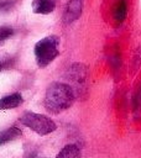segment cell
Returning a JSON list of instances; mask_svg holds the SVG:
<instances>
[{
  "label": "cell",
  "mask_w": 141,
  "mask_h": 158,
  "mask_svg": "<svg viewBox=\"0 0 141 158\" xmlns=\"http://www.w3.org/2000/svg\"><path fill=\"white\" fill-rule=\"evenodd\" d=\"M22 135L21 130L12 126V127H9L6 130H4L2 132H0V144H5L7 142H11L16 138H19L20 136Z\"/></svg>",
  "instance_id": "cell-7"
},
{
  "label": "cell",
  "mask_w": 141,
  "mask_h": 158,
  "mask_svg": "<svg viewBox=\"0 0 141 158\" xmlns=\"http://www.w3.org/2000/svg\"><path fill=\"white\" fill-rule=\"evenodd\" d=\"M82 7H83L82 0H69L63 15L64 23H72L73 21H75L82 14Z\"/></svg>",
  "instance_id": "cell-4"
},
{
  "label": "cell",
  "mask_w": 141,
  "mask_h": 158,
  "mask_svg": "<svg viewBox=\"0 0 141 158\" xmlns=\"http://www.w3.org/2000/svg\"><path fill=\"white\" fill-rule=\"evenodd\" d=\"M15 2V0H0V12L10 11L14 7Z\"/></svg>",
  "instance_id": "cell-11"
},
{
  "label": "cell",
  "mask_w": 141,
  "mask_h": 158,
  "mask_svg": "<svg viewBox=\"0 0 141 158\" xmlns=\"http://www.w3.org/2000/svg\"><path fill=\"white\" fill-rule=\"evenodd\" d=\"M1 68H2V64H1V62H0V69H1Z\"/></svg>",
  "instance_id": "cell-12"
},
{
  "label": "cell",
  "mask_w": 141,
  "mask_h": 158,
  "mask_svg": "<svg viewBox=\"0 0 141 158\" xmlns=\"http://www.w3.org/2000/svg\"><path fill=\"white\" fill-rule=\"evenodd\" d=\"M74 101V93L68 84L52 83L45 96V106L52 114H59L72 106Z\"/></svg>",
  "instance_id": "cell-1"
},
{
  "label": "cell",
  "mask_w": 141,
  "mask_h": 158,
  "mask_svg": "<svg viewBox=\"0 0 141 158\" xmlns=\"http://www.w3.org/2000/svg\"><path fill=\"white\" fill-rule=\"evenodd\" d=\"M59 38L56 36H48L38 41L35 46V56L38 67H47L59 53L58 51Z\"/></svg>",
  "instance_id": "cell-2"
},
{
  "label": "cell",
  "mask_w": 141,
  "mask_h": 158,
  "mask_svg": "<svg viewBox=\"0 0 141 158\" xmlns=\"http://www.w3.org/2000/svg\"><path fill=\"white\" fill-rule=\"evenodd\" d=\"M56 158H80V149L75 144H67Z\"/></svg>",
  "instance_id": "cell-8"
},
{
  "label": "cell",
  "mask_w": 141,
  "mask_h": 158,
  "mask_svg": "<svg viewBox=\"0 0 141 158\" xmlns=\"http://www.w3.org/2000/svg\"><path fill=\"white\" fill-rule=\"evenodd\" d=\"M56 2L54 0H33L32 10L35 14H49L54 10Z\"/></svg>",
  "instance_id": "cell-6"
},
{
  "label": "cell",
  "mask_w": 141,
  "mask_h": 158,
  "mask_svg": "<svg viewBox=\"0 0 141 158\" xmlns=\"http://www.w3.org/2000/svg\"><path fill=\"white\" fill-rule=\"evenodd\" d=\"M126 11H127V7H126V0H119L115 5V9H114V17L116 20V22H122L126 17Z\"/></svg>",
  "instance_id": "cell-9"
},
{
  "label": "cell",
  "mask_w": 141,
  "mask_h": 158,
  "mask_svg": "<svg viewBox=\"0 0 141 158\" xmlns=\"http://www.w3.org/2000/svg\"><path fill=\"white\" fill-rule=\"evenodd\" d=\"M14 35V30L9 26H1L0 27V46L11 36Z\"/></svg>",
  "instance_id": "cell-10"
},
{
  "label": "cell",
  "mask_w": 141,
  "mask_h": 158,
  "mask_svg": "<svg viewBox=\"0 0 141 158\" xmlns=\"http://www.w3.org/2000/svg\"><path fill=\"white\" fill-rule=\"evenodd\" d=\"M24 102L22 95L19 93H14L10 95H6L0 99V110H10L20 106Z\"/></svg>",
  "instance_id": "cell-5"
},
{
  "label": "cell",
  "mask_w": 141,
  "mask_h": 158,
  "mask_svg": "<svg viewBox=\"0 0 141 158\" xmlns=\"http://www.w3.org/2000/svg\"><path fill=\"white\" fill-rule=\"evenodd\" d=\"M20 122L41 136L48 135V133L56 131V128H57L53 120H51L48 116H45L41 114H35V112H25L20 117Z\"/></svg>",
  "instance_id": "cell-3"
}]
</instances>
